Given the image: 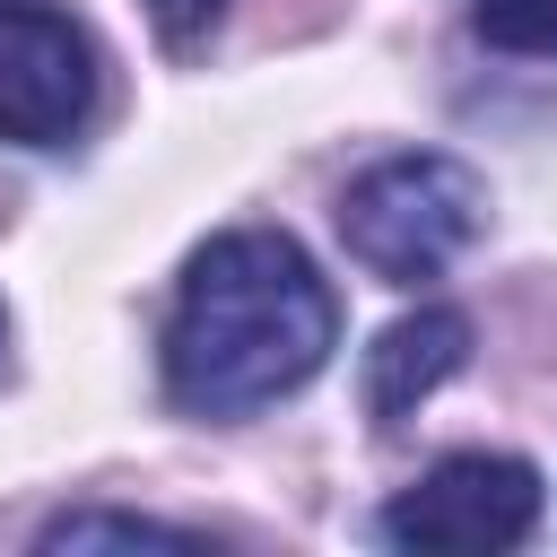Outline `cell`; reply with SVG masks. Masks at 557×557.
<instances>
[{
	"label": "cell",
	"mask_w": 557,
	"mask_h": 557,
	"mask_svg": "<svg viewBox=\"0 0 557 557\" xmlns=\"http://www.w3.org/2000/svg\"><path fill=\"white\" fill-rule=\"evenodd\" d=\"M0 339H9V322H0Z\"/></svg>",
	"instance_id": "9c48e42d"
},
{
	"label": "cell",
	"mask_w": 557,
	"mask_h": 557,
	"mask_svg": "<svg viewBox=\"0 0 557 557\" xmlns=\"http://www.w3.org/2000/svg\"><path fill=\"white\" fill-rule=\"evenodd\" d=\"M96 540H113V548H200V531H174V522H148V513H104V505H87V513H61V522H44V548H96Z\"/></svg>",
	"instance_id": "8992f818"
},
{
	"label": "cell",
	"mask_w": 557,
	"mask_h": 557,
	"mask_svg": "<svg viewBox=\"0 0 557 557\" xmlns=\"http://www.w3.org/2000/svg\"><path fill=\"white\" fill-rule=\"evenodd\" d=\"M487 226V183L444 157V148H409V157H383L366 165L348 191H339V244L366 278L383 287H418V278H444Z\"/></svg>",
	"instance_id": "7a4b0ae2"
},
{
	"label": "cell",
	"mask_w": 557,
	"mask_h": 557,
	"mask_svg": "<svg viewBox=\"0 0 557 557\" xmlns=\"http://www.w3.org/2000/svg\"><path fill=\"white\" fill-rule=\"evenodd\" d=\"M540 522V470L522 453H444L418 487L383 505V540L418 557H479L513 548Z\"/></svg>",
	"instance_id": "3957f363"
},
{
	"label": "cell",
	"mask_w": 557,
	"mask_h": 557,
	"mask_svg": "<svg viewBox=\"0 0 557 557\" xmlns=\"http://www.w3.org/2000/svg\"><path fill=\"white\" fill-rule=\"evenodd\" d=\"M96 113V44L44 0H0V148H61Z\"/></svg>",
	"instance_id": "277c9868"
},
{
	"label": "cell",
	"mask_w": 557,
	"mask_h": 557,
	"mask_svg": "<svg viewBox=\"0 0 557 557\" xmlns=\"http://www.w3.org/2000/svg\"><path fill=\"white\" fill-rule=\"evenodd\" d=\"M218 9H226V0H148V17H157V35H165V44L209 35V26H218Z\"/></svg>",
	"instance_id": "ba28073f"
},
{
	"label": "cell",
	"mask_w": 557,
	"mask_h": 557,
	"mask_svg": "<svg viewBox=\"0 0 557 557\" xmlns=\"http://www.w3.org/2000/svg\"><path fill=\"white\" fill-rule=\"evenodd\" d=\"M479 44H496V52H531V61H548L557 52V0H479Z\"/></svg>",
	"instance_id": "52a82bcc"
},
{
	"label": "cell",
	"mask_w": 557,
	"mask_h": 557,
	"mask_svg": "<svg viewBox=\"0 0 557 557\" xmlns=\"http://www.w3.org/2000/svg\"><path fill=\"white\" fill-rule=\"evenodd\" d=\"M470 357V313L453 305H418L409 322H392L374 348H366V418L374 426H400L435 383H453Z\"/></svg>",
	"instance_id": "5b68a950"
},
{
	"label": "cell",
	"mask_w": 557,
	"mask_h": 557,
	"mask_svg": "<svg viewBox=\"0 0 557 557\" xmlns=\"http://www.w3.org/2000/svg\"><path fill=\"white\" fill-rule=\"evenodd\" d=\"M339 296L278 226H226L183 261L165 313V392L191 418H252L322 374Z\"/></svg>",
	"instance_id": "6da1fadb"
}]
</instances>
